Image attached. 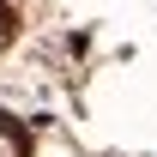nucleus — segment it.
<instances>
[{
  "mask_svg": "<svg viewBox=\"0 0 157 157\" xmlns=\"http://www.w3.org/2000/svg\"><path fill=\"white\" fill-rule=\"evenodd\" d=\"M12 36H18V6L0 0V48H12Z\"/></svg>",
  "mask_w": 157,
  "mask_h": 157,
  "instance_id": "nucleus-1",
  "label": "nucleus"
}]
</instances>
